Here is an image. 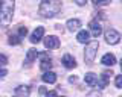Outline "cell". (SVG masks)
I'll use <instances>...</instances> for the list:
<instances>
[{
    "label": "cell",
    "instance_id": "12",
    "mask_svg": "<svg viewBox=\"0 0 122 97\" xmlns=\"http://www.w3.org/2000/svg\"><path fill=\"white\" fill-rule=\"evenodd\" d=\"M40 55V53H38ZM41 58H43V61H41V64H40V68L43 70V71L46 73V71H51V67H52V61L49 59L46 55H40Z\"/></svg>",
    "mask_w": 122,
    "mask_h": 97
},
{
    "label": "cell",
    "instance_id": "5",
    "mask_svg": "<svg viewBox=\"0 0 122 97\" xmlns=\"http://www.w3.org/2000/svg\"><path fill=\"white\" fill-rule=\"evenodd\" d=\"M43 35H44V27H43V26H38L35 31L32 32V35H30V43H32V44L40 43L41 38H43Z\"/></svg>",
    "mask_w": 122,
    "mask_h": 97
},
{
    "label": "cell",
    "instance_id": "3",
    "mask_svg": "<svg viewBox=\"0 0 122 97\" xmlns=\"http://www.w3.org/2000/svg\"><path fill=\"white\" fill-rule=\"evenodd\" d=\"M98 48H99V43L98 41H89L87 43V47H86V53H84V59L89 65L93 64L95 58H96V53H98Z\"/></svg>",
    "mask_w": 122,
    "mask_h": 97
},
{
    "label": "cell",
    "instance_id": "6",
    "mask_svg": "<svg viewBox=\"0 0 122 97\" xmlns=\"http://www.w3.org/2000/svg\"><path fill=\"white\" fill-rule=\"evenodd\" d=\"M44 46L46 48H58L60 47V40L56 38L55 35H51V36H46V40H44Z\"/></svg>",
    "mask_w": 122,
    "mask_h": 97
},
{
    "label": "cell",
    "instance_id": "23",
    "mask_svg": "<svg viewBox=\"0 0 122 97\" xmlns=\"http://www.w3.org/2000/svg\"><path fill=\"white\" fill-rule=\"evenodd\" d=\"M6 74H8V71H6L5 68H0V79H3V77H5Z\"/></svg>",
    "mask_w": 122,
    "mask_h": 97
},
{
    "label": "cell",
    "instance_id": "13",
    "mask_svg": "<svg viewBox=\"0 0 122 97\" xmlns=\"http://www.w3.org/2000/svg\"><path fill=\"white\" fill-rule=\"evenodd\" d=\"M76 40H78V43H81V44L89 43V41H90V33H89V31H79L78 35H76Z\"/></svg>",
    "mask_w": 122,
    "mask_h": 97
},
{
    "label": "cell",
    "instance_id": "8",
    "mask_svg": "<svg viewBox=\"0 0 122 97\" xmlns=\"http://www.w3.org/2000/svg\"><path fill=\"white\" fill-rule=\"evenodd\" d=\"M112 71H104V73H102L101 74V79H98V87L99 88H105L107 87V85H108V79H110V77H112Z\"/></svg>",
    "mask_w": 122,
    "mask_h": 97
},
{
    "label": "cell",
    "instance_id": "1",
    "mask_svg": "<svg viewBox=\"0 0 122 97\" xmlns=\"http://www.w3.org/2000/svg\"><path fill=\"white\" fill-rule=\"evenodd\" d=\"M61 2H41L38 6V12L44 18H52L61 11Z\"/></svg>",
    "mask_w": 122,
    "mask_h": 97
},
{
    "label": "cell",
    "instance_id": "25",
    "mask_svg": "<svg viewBox=\"0 0 122 97\" xmlns=\"http://www.w3.org/2000/svg\"><path fill=\"white\" fill-rule=\"evenodd\" d=\"M76 3H78L79 6H84V5H86V2H84V0H78V2H76Z\"/></svg>",
    "mask_w": 122,
    "mask_h": 97
},
{
    "label": "cell",
    "instance_id": "26",
    "mask_svg": "<svg viewBox=\"0 0 122 97\" xmlns=\"http://www.w3.org/2000/svg\"><path fill=\"white\" fill-rule=\"evenodd\" d=\"M61 97H66V96H61Z\"/></svg>",
    "mask_w": 122,
    "mask_h": 97
},
{
    "label": "cell",
    "instance_id": "21",
    "mask_svg": "<svg viewBox=\"0 0 122 97\" xmlns=\"http://www.w3.org/2000/svg\"><path fill=\"white\" fill-rule=\"evenodd\" d=\"M26 33H28V29H26L25 26H20V29H18V36H26Z\"/></svg>",
    "mask_w": 122,
    "mask_h": 97
},
{
    "label": "cell",
    "instance_id": "2",
    "mask_svg": "<svg viewBox=\"0 0 122 97\" xmlns=\"http://www.w3.org/2000/svg\"><path fill=\"white\" fill-rule=\"evenodd\" d=\"M14 2L11 0H5L0 3V24L2 26H8L12 20V14H14Z\"/></svg>",
    "mask_w": 122,
    "mask_h": 97
},
{
    "label": "cell",
    "instance_id": "4",
    "mask_svg": "<svg viewBox=\"0 0 122 97\" xmlns=\"http://www.w3.org/2000/svg\"><path fill=\"white\" fill-rule=\"evenodd\" d=\"M119 40H121V33L117 32V31H114V29H108V31L105 32V41L108 44H117L119 43Z\"/></svg>",
    "mask_w": 122,
    "mask_h": 97
},
{
    "label": "cell",
    "instance_id": "22",
    "mask_svg": "<svg viewBox=\"0 0 122 97\" xmlns=\"http://www.w3.org/2000/svg\"><path fill=\"white\" fill-rule=\"evenodd\" d=\"M8 64V58L5 56V55H2V53H0V65H6Z\"/></svg>",
    "mask_w": 122,
    "mask_h": 97
},
{
    "label": "cell",
    "instance_id": "11",
    "mask_svg": "<svg viewBox=\"0 0 122 97\" xmlns=\"http://www.w3.org/2000/svg\"><path fill=\"white\" fill-rule=\"evenodd\" d=\"M15 94H17V97H29L30 89H29V87H26V85H20V87L15 88Z\"/></svg>",
    "mask_w": 122,
    "mask_h": 97
},
{
    "label": "cell",
    "instance_id": "16",
    "mask_svg": "<svg viewBox=\"0 0 122 97\" xmlns=\"http://www.w3.org/2000/svg\"><path fill=\"white\" fill-rule=\"evenodd\" d=\"M101 62L104 65H114L116 64V58H114V55H112V53H105L104 56H102V59H101Z\"/></svg>",
    "mask_w": 122,
    "mask_h": 97
},
{
    "label": "cell",
    "instance_id": "18",
    "mask_svg": "<svg viewBox=\"0 0 122 97\" xmlns=\"http://www.w3.org/2000/svg\"><path fill=\"white\" fill-rule=\"evenodd\" d=\"M8 43H9L11 46H17V44H20V36L18 35H11L9 40H8Z\"/></svg>",
    "mask_w": 122,
    "mask_h": 97
},
{
    "label": "cell",
    "instance_id": "9",
    "mask_svg": "<svg viewBox=\"0 0 122 97\" xmlns=\"http://www.w3.org/2000/svg\"><path fill=\"white\" fill-rule=\"evenodd\" d=\"M67 31H70V32H76L79 27H81V21L78 20V18H70V20H67Z\"/></svg>",
    "mask_w": 122,
    "mask_h": 97
},
{
    "label": "cell",
    "instance_id": "17",
    "mask_svg": "<svg viewBox=\"0 0 122 97\" xmlns=\"http://www.w3.org/2000/svg\"><path fill=\"white\" fill-rule=\"evenodd\" d=\"M41 79H43V82H46V84H55L56 74L53 71H46L43 76H41Z\"/></svg>",
    "mask_w": 122,
    "mask_h": 97
},
{
    "label": "cell",
    "instance_id": "27",
    "mask_svg": "<svg viewBox=\"0 0 122 97\" xmlns=\"http://www.w3.org/2000/svg\"><path fill=\"white\" fill-rule=\"evenodd\" d=\"M14 97H17V96H14Z\"/></svg>",
    "mask_w": 122,
    "mask_h": 97
},
{
    "label": "cell",
    "instance_id": "10",
    "mask_svg": "<svg viewBox=\"0 0 122 97\" xmlns=\"http://www.w3.org/2000/svg\"><path fill=\"white\" fill-rule=\"evenodd\" d=\"M63 65L66 67V68H75L76 67V61H75V58L72 56V55H64L63 56Z\"/></svg>",
    "mask_w": 122,
    "mask_h": 97
},
{
    "label": "cell",
    "instance_id": "7",
    "mask_svg": "<svg viewBox=\"0 0 122 97\" xmlns=\"http://www.w3.org/2000/svg\"><path fill=\"white\" fill-rule=\"evenodd\" d=\"M89 27H90V32H92V35L93 36H98L102 33V26H101V23L99 21H96V20H93V21H90V24H89ZM89 32V33H90Z\"/></svg>",
    "mask_w": 122,
    "mask_h": 97
},
{
    "label": "cell",
    "instance_id": "15",
    "mask_svg": "<svg viewBox=\"0 0 122 97\" xmlns=\"http://www.w3.org/2000/svg\"><path fill=\"white\" fill-rule=\"evenodd\" d=\"M37 56H38V52L35 48H29L28 53H26V65H30L37 59Z\"/></svg>",
    "mask_w": 122,
    "mask_h": 97
},
{
    "label": "cell",
    "instance_id": "14",
    "mask_svg": "<svg viewBox=\"0 0 122 97\" xmlns=\"http://www.w3.org/2000/svg\"><path fill=\"white\" fill-rule=\"evenodd\" d=\"M84 80H86V84L89 85V87H96L98 84V76L95 73H87L86 77H84Z\"/></svg>",
    "mask_w": 122,
    "mask_h": 97
},
{
    "label": "cell",
    "instance_id": "19",
    "mask_svg": "<svg viewBox=\"0 0 122 97\" xmlns=\"http://www.w3.org/2000/svg\"><path fill=\"white\" fill-rule=\"evenodd\" d=\"M95 6H105V5H108V0H95Z\"/></svg>",
    "mask_w": 122,
    "mask_h": 97
},
{
    "label": "cell",
    "instance_id": "24",
    "mask_svg": "<svg viewBox=\"0 0 122 97\" xmlns=\"http://www.w3.org/2000/svg\"><path fill=\"white\" fill-rule=\"evenodd\" d=\"M46 97H58V96H56V93H55V91H49L47 94H46Z\"/></svg>",
    "mask_w": 122,
    "mask_h": 97
},
{
    "label": "cell",
    "instance_id": "20",
    "mask_svg": "<svg viewBox=\"0 0 122 97\" xmlns=\"http://www.w3.org/2000/svg\"><path fill=\"white\" fill-rule=\"evenodd\" d=\"M114 84H116V88H122V76H121V74H117V76H116Z\"/></svg>",
    "mask_w": 122,
    "mask_h": 97
}]
</instances>
